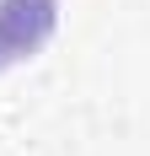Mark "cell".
<instances>
[{
    "instance_id": "obj_1",
    "label": "cell",
    "mask_w": 150,
    "mask_h": 156,
    "mask_svg": "<svg viewBox=\"0 0 150 156\" xmlns=\"http://www.w3.org/2000/svg\"><path fill=\"white\" fill-rule=\"evenodd\" d=\"M54 0H0V70L27 59L54 32Z\"/></svg>"
}]
</instances>
